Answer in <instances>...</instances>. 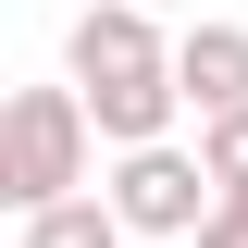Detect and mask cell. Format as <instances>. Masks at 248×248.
Returning a JSON list of instances; mask_svg holds the SVG:
<instances>
[{
  "label": "cell",
  "instance_id": "1",
  "mask_svg": "<svg viewBox=\"0 0 248 248\" xmlns=\"http://www.w3.org/2000/svg\"><path fill=\"white\" fill-rule=\"evenodd\" d=\"M87 149H99L87 87H13V112H0V199H13V211L75 199V186H87Z\"/></svg>",
  "mask_w": 248,
  "mask_h": 248
},
{
  "label": "cell",
  "instance_id": "2",
  "mask_svg": "<svg viewBox=\"0 0 248 248\" xmlns=\"http://www.w3.org/2000/svg\"><path fill=\"white\" fill-rule=\"evenodd\" d=\"M112 211L137 223V236H199V223L223 211V186L199 149H174V137H149V149H124L112 161Z\"/></svg>",
  "mask_w": 248,
  "mask_h": 248
},
{
  "label": "cell",
  "instance_id": "3",
  "mask_svg": "<svg viewBox=\"0 0 248 248\" xmlns=\"http://www.w3.org/2000/svg\"><path fill=\"white\" fill-rule=\"evenodd\" d=\"M62 62H75V87H99V75H149V62H174V50L149 37V0H87L75 37H62Z\"/></svg>",
  "mask_w": 248,
  "mask_h": 248
},
{
  "label": "cell",
  "instance_id": "4",
  "mask_svg": "<svg viewBox=\"0 0 248 248\" xmlns=\"http://www.w3.org/2000/svg\"><path fill=\"white\" fill-rule=\"evenodd\" d=\"M174 87H186L199 124L236 112V99H248V25H186V37H174Z\"/></svg>",
  "mask_w": 248,
  "mask_h": 248
},
{
  "label": "cell",
  "instance_id": "5",
  "mask_svg": "<svg viewBox=\"0 0 248 248\" xmlns=\"http://www.w3.org/2000/svg\"><path fill=\"white\" fill-rule=\"evenodd\" d=\"M87 112H99V137H112V149H149L161 124L186 112V87H174V62H149V75H99Z\"/></svg>",
  "mask_w": 248,
  "mask_h": 248
},
{
  "label": "cell",
  "instance_id": "6",
  "mask_svg": "<svg viewBox=\"0 0 248 248\" xmlns=\"http://www.w3.org/2000/svg\"><path fill=\"white\" fill-rule=\"evenodd\" d=\"M124 236H137V223H124L112 199H99V186H75V199L25 211V236H13V248H124Z\"/></svg>",
  "mask_w": 248,
  "mask_h": 248
},
{
  "label": "cell",
  "instance_id": "7",
  "mask_svg": "<svg viewBox=\"0 0 248 248\" xmlns=\"http://www.w3.org/2000/svg\"><path fill=\"white\" fill-rule=\"evenodd\" d=\"M199 161H211V186H248V99L199 124Z\"/></svg>",
  "mask_w": 248,
  "mask_h": 248
},
{
  "label": "cell",
  "instance_id": "8",
  "mask_svg": "<svg viewBox=\"0 0 248 248\" xmlns=\"http://www.w3.org/2000/svg\"><path fill=\"white\" fill-rule=\"evenodd\" d=\"M223 211H236V223H248V186H223Z\"/></svg>",
  "mask_w": 248,
  "mask_h": 248
},
{
  "label": "cell",
  "instance_id": "9",
  "mask_svg": "<svg viewBox=\"0 0 248 248\" xmlns=\"http://www.w3.org/2000/svg\"><path fill=\"white\" fill-rule=\"evenodd\" d=\"M149 13H161V0H149Z\"/></svg>",
  "mask_w": 248,
  "mask_h": 248
}]
</instances>
